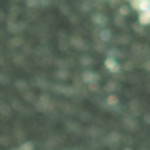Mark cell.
<instances>
[{
	"mask_svg": "<svg viewBox=\"0 0 150 150\" xmlns=\"http://www.w3.org/2000/svg\"><path fill=\"white\" fill-rule=\"evenodd\" d=\"M105 67H107V71H110V72H114V74L121 71L120 62H117L114 56H107V58H105Z\"/></svg>",
	"mask_w": 150,
	"mask_h": 150,
	"instance_id": "obj_1",
	"label": "cell"
},
{
	"mask_svg": "<svg viewBox=\"0 0 150 150\" xmlns=\"http://www.w3.org/2000/svg\"><path fill=\"white\" fill-rule=\"evenodd\" d=\"M132 7H136L139 13H146L150 9V0H132Z\"/></svg>",
	"mask_w": 150,
	"mask_h": 150,
	"instance_id": "obj_2",
	"label": "cell"
},
{
	"mask_svg": "<svg viewBox=\"0 0 150 150\" xmlns=\"http://www.w3.org/2000/svg\"><path fill=\"white\" fill-rule=\"evenodd\" d=\"M98 80H100V76H98L96 72H92V71H85V72H83V81L87 83V85H91V83H96Z\"/></svg>",
	"mask_w": 150,
	"mask_h": 150,
	"instance_id": "obj_3",
	"label": "cell"
},
{
	"mask_svg": "<svg viewBox=\"0 0 150 150\" xmlns=\"http://www.w3.org/2000/svg\"><path fill=\"white\" fill-rule=\"evenodd\" d=\"M92 22H94V24H98V25H101V27H105L109 20H107L105 15H100V13H98V15H94V16H92Z\"/></svg>",
	"mask_w": 150,
	"mask_h": 150,
	"instance_id": "obj_4",
	"label": "cell"
},
{
	"mask_svg": "<svg viewBox=\"0 0 150 150\" xmlns=\"http://www.w3.org/2000/svg\"><path fill=\"white\" fill-rule=\"evenodd\" d=\"M110 38H112V33H110V29H101V33H100V40L101 42H110Z\"/></svg>",
	"mask_w": 150,
	"mask_h": 150,
	"instance_id": "obj_5",
	"label": "cell"
},
{
	"mask_svg": "<svg viewBox=\"0 0 150 150\" xmlns=\"http://www.w3.org/2000/svg\"><path fill=\"white\" fill-rule=\"evenodd\" d=\"M117 103H120V98H117L116 94H109V96H107V105H109V107H116Z\"/></svg>",
	"mask_w": 150,
	"mask_h": 150,
	"instance_id": "obj_6",
	"label": "cell"
},
{
	"mask_svg": "<svg viewBox=\"0 0 150 150\" xmlns=\"http://www.w3.org/2000/svg\"><path fill=\"white\" fill-rule=\"evenodd\" d=\"M137 22L141 24V25H148L150 24V16L146 13H139V18H137Z\"/></svg>",
	"mask_w": 150,
	"mask_h": 150,
	"instance_id": "obj_7",
	"label": "cell"
},
{
	"mask_svg": "<svg viewBox=\"0 0 150 150\" xmlns=\"http://www.w3.org/2000/svg\"><path fill=\"white\" fill-rule=\"evenodd\" d=\"M117 13H120V16H128L130 15V7L128 6H120L117 7Z\"/></svg>",
	"mask_w": 150,
	"mask_h": 150,
	"instance_id": "obj_8",
	"label": "cell"
},
{
	"mask_svg": "<svg viewBox=\"0 0 150 150\" xmlns=\"http://www.w3.org/2000/svg\"><path fill=\"white\" fill-rule=\"evenodd\" d=\"M116 89H117V83H112V81H110V83H107V92H109V94H112Z\"/></svg>",
	"mask_w": 150,
	"mask_h": 150,
	"instance_id": "obj_9",
	"label": "cell"
},
{
	"mask_svg": "<svg viewBox=\"0 0 150 150\" xmlns=\"http://www.w3.org/2000/svg\"><path fill=\"white\" fill-rule=\"evenodd\" d=\"M109 141H114L112 145H117L116 141H120V136H117V134H110V136H109Z\"/></svg>",
	"mask_w": 150,
	"mask_h": 150,
	"instance_id": "obj_10",
	"label": "cell"
},
{
	"mask_svg": "<svg viewBox=\"0 0 150 150\" xmlns=\"http://www.w3.org/2000/svg\"><path fill=\"white\" fill-rule=\"evenodd\" d=\"M143 67H145V71H148V72H150V60H148V62L145 63V65H143Z\"/></svg>",
	"mask_w": 150,
	"mask_h": 150,
	"instance_id": "obj_11",
	"label": "cell"
},
{
	"mask_svg": "<svg viewBox=\"0 0 150 150\" xmlns=\"http://www.w3.org/2000/svg\"><path fill=\"white\" fill-rule=\"evenodd\" d=\"M109 4L110 6H117V4H120V0H109Z\"/></svg>",
	"mask_w": 150,
	"mask_h": 150,
	"instance_id": "obj_12",
	"label": "cell"
},
{
	"mask_svg": "<svg viewBox=\"0 0 150 150\" xmlns=\"http://www.w3.org/2000/svg\"><path fill=\"white\" fill-rule=\"evenodd\" d=\"M146 15H148V16H150V9H148V11H146Z\"/></svg>",
	"mask_w": 150,
	"mask_h": 150,
	"instance_id": "obj_13",
	"label": "cell"
},
{
	"mask_svg": "<svg viewBox=\"0 0 150 150\" xmlns=\"http://www.w3.org/2000/svg\"><path fill=\"white\" fill-rule=\"evenodd\" d=\"M125 150H132V148H128V146H127V148H125Z\"/></svg>",
	"mask_w": 150,
	"mask_h": 150,
	"instance_id": "obj_14",
	"label": "cell"
}]
</instances>
